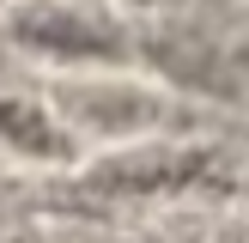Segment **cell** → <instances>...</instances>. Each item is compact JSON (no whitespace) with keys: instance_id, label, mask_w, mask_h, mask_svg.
<instances>
[{"instance_id":"obj_1","label":"cell","mask_w":249,"mask_h":243,"mask_svg":"<svg viewBox=\"0 0 249 243\" xmlns=\"http://www.w3.org/2000/svg\"><path fill=\"white\" fill-rule=\"evenodd\" d=\"M12 31L36 55H61V61H122L128 55V31L97 0H31V6L12 12Z\"/></svg>"},{"instance_id":"obj_2","label":"cell","mask_w":249,"mask_h":243,"mask_svg":"<svg viewBox=\"0 0 249 243\" xmlns=\"http://www.w3.org/2000/svg\"><path fill=\"white\" fill-rule=\"evenodd\" d=\"M0 140L31 158H67V128L31 97H0Z\"/></svg>"},{"instance_id":"obj_3","label":"cell","mask_w":249,"mask_h":243,"mask_svg":"<svg viewBox=\"0 0 249 243\" xmlns=\"http://www.w3.org/2000/svg\"><path fill=\"white\" fill-rule=\"evenodd\" d=\"M134 6H182V0H134Z\"/></svg>"}]
</instances>
